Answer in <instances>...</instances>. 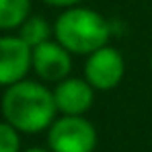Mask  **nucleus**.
Here are the masks:
<instances>
[{
    "label": "nucleus",
    "mask_w": 152,
    "mask_h": 152,
    "mask_svg": "<svg viewBox=\"0 0 152 152\" xmlns=\"http://www.w3.org/2000/svg\"><path fill=\"white\" fill-rule=\"evenodd\" d=\"M4 121L23 134H37L53 124L58 107L53 91L35 80H19L6 86L0 103Z\"/></svg>",
    "instance_id": "obj_1"
},
{
    "label": "nucleus",
    "mask_w": 152,
    "mask_h": 152,
    "mask_svg": "<svg viewBox=\"0 0 152 152\" xmlns=\"http://www.w3.org/2000/svg\"><path fill=\"white\" fill-rule=\"evenodd\" d=\"M53 37L72 56H88L109 43L111 25L101 12L76 4L58 15Z\"/></svg>",
    "instance_id": "obj_2"
},
{
    "label": "nucleus",
    "mask_w": 152,
    "mask_h": 152,
    "mask_svg": "<svg viewBox=\"0 0 152 152\" xmlns=\"http://www.w3.org/2000/svg\"><path fill=\"white\" fill-rule=\"evenodd\" d=\"M48 146L51 152H93L97 129L84 115H62L48 127Z\"/></svg>",
    "instance_id": "obj_3"
},
{
    "label": "nucleus",
    "mask_w": 152,
    "mask_h": 152,
    "mask_svg": "<svg viewBox=\"0 0 152 152\" xmlns=\"http://www.w3.org/2000/svg\"><path fill=\"white\" fill-rule=\"evenodd\" d=\"M126 74L124 56L111 45H103L97 51L86 56L84 78L95 91H113Z\"/></svg>",
    "instance_id": "obj_4"
},
{
    "label": "nucleus",
    "mask_w": 152,
    "mask_h": 152,
    "mask_svg": "<svg viewBox=\"0 0 152 152\" xmlns=\"http://www.w3.org/2000/svg\"><path fill=\"white\" fill-rule=\"evenodd\" d=\"M31 70L43 82H60L72 70V53L66 50L60 41L50 39L41 45L33 48L31 53Z\"/></svg>",
    "instance_id": "obj_5"
},
{
    "label": "nucleus",
    "mask_w": 152,
    "mask_h": 152,
    "mask_svg": "<svg viewBox=\"0 0 152 152\" xmlns=\"http://www.w3.org/2000/svg\"><path fill=\"white\" fill-rule=\"evenodd\" d=\"M31 53L33 48L19 35L0 37V86H10L25 78L31 70Z\"/></svg>",
    "instance_id": "obj_6"
},
{
    "label": "nucleus",
    "mask_w": 152,
    "mask_h": 152,
    "mask_svg": "<svg viewBox=\"0 0 152 152\" xmlns=\"http://www.w3.org/2000/svg\"><path fill=\"white\" fill-rule=\"evenodd\" d=\"M53 101L62 115H84L95 101V88L86 78L66 76L53 86Z\"/></svg>",
    "instance_id": "obj_7"
},
{
    "label": "nucleus",
    "mask_w": 152,
    "mask_h": 152,
    "mask_svg": "<svg viewBox=\"0 0 152 152\" xmlns=\"http://www.w3.org/2000/svg\"><path fill=\"white\" fill-rule=\"evenodd\" d=\"M51 33H53V27L41 15H29L23 21V25L19 27V37L31 48H37L43 41H50Z\"/></svg>",
    "instance_id": "obj_8"
},
{
    "label": "nucleus",
    "mask_w": 152,
    "mask_h": 152,
    "mask_svg": "<svg viewBox=\"0 0 152 152\" xmlns=\"http://www.w3.org/2000/svg\"><path fill=\"white\" fill-rule=\"evenodd\" d=\"M31 15V0H0V29H19Z\"/></svg>",
    "instance_id": "obj_9"
},
{
    "label": "nucleus",
    "mask_w": 152,
    "mask_h": 152,
    "mask_svg": "<svg viewBox=\"0 0 152 152\" xmlns=\"http://www.w3.org/2000/svg\"><path fill=\"white\" fill-rule=\"evenodd\" d=\"M21 138L19 129L12 127L8 121H0V152H19Z\"/></svg>",
    "instance_id": "obj_10"
},
{
    "label": "nucleus",
    "mask_w": 152,
    "mask_h": 152,
    "mask_svg": "<svg viewBox=\"0 0 152 152\" xmlns=\"http://www.w3.org/2000/svg\"><path fill=\"white\" fill-rule=\"evenodd\" d=\"M43 2L50 4V6H56V8H70V6L80 4L82 0H43Z\"/></svg>",
    "instance_id": "obj_11"
},
{
    "label": "nucleus",
    "mask_w": 152,
    "mask_h": 152,
    "mask_svg": "<svg viewBox=\"0 0 152 152\" xmlns=\"http://www.w3.org/2000/svg\"><path fill=\"white\" fill-rule=\"evenodd\" d=\"M23 152H51V150H45V148H27Z\"/></svg>",
    "instance_id": "obj_12"
},
{
    "label": "nucleus",
    "mask_w": 152,
    "mask_h": 152,
    "mask_svg": "<svg viewBox=\"0 0 152 152\" xmlns=\"http://www.w3.org/2000/svg\"><path fill=\"white\" fill-rule=\"evenodd\" d=\"M150 68H152V56H150Z\"/></svg>",
    "instance_id": "obj_13"
}]
</instances>
